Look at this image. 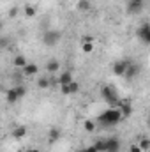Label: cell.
Returning a JSON list of instances; mask_svg holds the SVG:
<instances>
[{"instance_id": "31", "label": "cell", "mask_w": 150, "mask_h": 152, "mask_svg": "<svg viewBox=\"0 0 150 152\" xmlns=\"http://www.w3.org/2000/svg\"><path fill=\"white\" fill-rule=\"evenodd\" d=\"M2 30H4V21L0 20V34H2Z\"/></svg>"}, {"instance_id": "21", "label": "cell", "mask_w": 150, "mask_h": 152, "mask_svg": "<svg viewBox=\"0 0 150 152\" xmlns=\"http://www.w3.org/2000/svg\"><path fill=\"white\" fill-rule=\"evenodd\" d=\"M83 127H85L87 133H94V129H95V122L90 120V118H87V120L83 122Z\"/></svg>"}, {"instance_id": "34", "label": "cell", "mask_w": 150, "mask_h": 152, "mask_svg": "<svg viewBox=\"0 0 150 152\" xmlns=\"http://www.w3.org/2000/svg\"><path fill=\"white\" fill-rule=\"evenodd\" d=\"M0 122H2V120H0Z\"/></svg>"}, {"instance_id": "26", "label": "cell", "mask_w": 150, "mask_h": 152, "mask_svg": "<svg viewBox=\"0 0 150 152\" xmlns=\"http://www.w3.org/2000/svg\"><path fill=\"white\" fill-rule=\"evenodd\" d=\"M7 46H9V39L0 37V50H4V48H7Z\"/></svg>"}, {"instance_id": "13", "label": "cell", "mask_w": 150, "mask_h": 152, "mask_svg": "<svg viewBox=\"0 0 150 152\" xmlns=\"http://www.w3.org/2000/svg\"><path fill=\"white\" fill-rule=\"evenodd\" d=\"M5 101H7L9 104H14V103H18V101H20V97H18V94H16L14 87H12V88H9V90L5 92Z\"/></svg>"}, {"instance_id": "15", "label": "cell", "mask_w": 150, "mask_h": 152, "mask_svg": "<svg viewBox=\"0 0 150 152\" xmlns=\"http://www.w3.org/2000/svg\"><path fill=\"white\" fill-rule=\"evenodd\" d=\"M23 12H25L27 18H34V16L37 14V5H34V4H27V5L23 7Z\"/></svg>"}, {"instance_id": "12", "label": "cell", "mask_w": 150, "mask_h": 152, "mask_svg": "<svg viewBox=\"0 0 150 152\" xmlns=\"http://www.w3.org/2000/svg\"><path fill=\"white\" fill-rule=\"evenodd\" d=\"M58 69H60V62H58L57 58H51V60L46 62V71H48V73L53 75V73H57Z\"/></svg>"}, {"instance_id": "24", "label": "cell", "mask_w": 150, "mask_h": 152, "mask_svg": "<svg viewBox=\"0 0 150 152\" xmlns=\"http://www.w3.org/2000/svg\"><path fill=\"white\" fill-rule=\"evenodd\" d=\"M14 90H16V94H18V97H20V99L27 96V87H23V85H18V87H14Z\"/></svg>"}, {"instance_id": "18", "label": "cell", "mask_w": 150, "mask_h": 152, "mask_svg": "<svg viewBox=\"0 0 150 152\" xmlns=\"http://www.w3.org/2000/svg\"><path fill=\"white\" fill-rule=\"evenodd\" d=\"M50 85H51V81H50V78H48V76H37V88L46 90Z\"/></svg>"}, {"instance_id": "23", "label": "cell", "mask_w": 150, "mask_h": 152, "mask_svg": "<svg viewBox=\"0 0 150 152\" xmlns=\"http://www.w3.org/2000/svg\"><path fill=\"white\" fill-rule=\"evenodd\" d=\"M138 147L141 149V152H147L150 149V140H149V138H143V140L138 143Z\"/></svg>"}, {"instance_id": "2", "label": "cell", "mask_w": 150, "mask_h": 152, "mask_svg": "<svg viewBox=\"0 0 150 152\" xmlns=\"http://www.w3.org/2000/svg\"><path fill=\"white\" fill-rule=\"evenodd\" d=\"M101 96H103V99H104L108 104H117V103L120 101V97H118L117 90L113 88L111 85H106V87H103V88H101Z\"/></svg>"}, {"instance_id": "19", "label": "cell", "mask_w": 150, "mask_h": 152, "mask_svg": "<svg viewBox=\"0 0 150 152\" xmlns=\"http://www.w3.org/2000/svg\"><path fill=\"white\" fill-rule=\"evenodd\" d=\"M58 138H60V129H58V127H51L50 133H48V140H50V143H55Z\"/></svg>"}, {"instance_id": "17", "label": "cell", "mask_w": 150, "mask_h": 152, "mask_svg": "<svg viewBox=\"0 0 150 152\" xmlns=\"http://www.w3.org/2000/svg\"><path fill=\"white\" fill-rule=\"evenodd\" d=\"M74 78H73V73L71 71H66V73H62V75L58 76V83L60 85H67V83H71Z\"/></svg>"}, {"instance_id": "35", "label": "cell", "mask_w": 150, "mask_h": 152, "mask_svg": "<svg viewBox=\"0 0 150 152\" xmlns=\"http://www.w3.org/2000/svg\"><path fill=\"white\" fill-rule=\"evenodd\" d=\"M81 152H83V151H81Z\"/></svg>"}, {"instance_id": "29", "label": "cell", "mask_w": 150, "mask_h": 152, "mask_svg": "<svg viewBox=\"0 0 150 152\" xmlns=\"http://www.w3.org/2000/svg\"><path fill=\"white\" fill-rule=\"evenodd\" d=\"M16 14H18V11H16V9H11V12H9V16H11V18H14Z\"/></svg>"}, {"instance_id": "30", "label": "cell", "mask_w": 150, "mask_h": 152, "mask_svg": "<svg viewBox=\"0 0 150 152\" xmlns=\"http://www.w3.org/2000/svg\"><path fill=\"white\" fill-rule=\"evenodd\" d=\"M25 152H41L39 149H28V151H25Z\"/></svg>"}, {"instance_id": "14", "label": "cell", "mask_w": 150, "mask_h": 152, "mask_svg": "<svg viewBox=\"0 0 150 152\" xmlns=\"http://www.w3.org/2000/svg\"><path fill=\"white\" fill-rule=\"evenodd\" d=\"M12 136H14L16 140H23V138L27 136V127H25V126H16V127L12 129Z\"/></svg>"}, {"instance_id": "8", "label": "cell", "mask_w": 150, "mask_h": 152, "mask_svg": "<svg viewBox=\"0 0 150 152\" xmlns=\"http://www.w3.org/2000/svg\"><path fill=\"white\" fill-rule=\"evenodd\" d=\"M117 108H118V112L122 115V118H127L129 115L133 113V106H131L127 101H118V103H117Z\"/></svg>"}, {"instance_id": "32", "label": "cell", "mask_w": 150, "mask_h": 152, "mask_svg": "<svg viewBox=\"0 0 150 152\" xmlns=\"http://www.w3.org/2000/svg\"><path fill=\"white\" fill-rule=\"evenodd\" d=\"M129 2H136V4H140V2H143V0H129Z\"/></svg>"}, {"instance_id": "11", "label": "cell", "mask_w": 150, "mask_h": 152, "mask_svg": "<svg viewBox=\"0 0 150 152\" xmlns=\"http://www.w3.org/2000/svg\"><path fill=\"white\" fill-rule=\"evenodd\" d=\"M21 71H23V75H25V76H37V73H39V67H37V64L27 62V64H25V67H23Z\"/></svg>"}, {"instance_id": "33", "label": "cell", "mask_w": 150, "mask_h": 152, "mask_svg": "<svg viewBox=\"0 0 150 152\" xmlns=\"http://www.w3.org/2000/svg\"><path fill=\"white\" fill-rule=\"evenodd\" d=\"M20 152H23V151H20Z\"/></svg>"}, {"instance_id": "9", "label": "cell", "mask_w": 150, "mask_h": 152, "mask_svg": "<svg viewBox=\"0 0 150 152\" xmlns=\"http://www.w3.org/2000/svg\"><path fill=\"white\" fill-rule=\"evenodd\" d=\"M140 73H141V66L129 62V66H127V71H125V75H124V76H125L127 80H133V78H136Z\"/></svg>"}, {"instance_id": "25", "label": "cell", "mask_w": 150, "mask_h": 152, "mask_svg": "<svg viewBox=\"0 0 150 152\" xmlns=\"http://www.w3.org/2000/svg\"><path fill=\"white\" fill-rule=\"evenodd\" d=\"M95 149H97V152H104V140H97L95 143H92Z\"/></svg>"}, {"instance_id": "20", "label": "cell", "mask_w": 150, "mask_h": 152, "mask_svg": "<svg viewBox=\"0 0 150 152\" xmlns=\"http://www.w3.org/2000/svg\"><path fill=\"white\" fill-rule=\"evenodd\" d=\"M90 0H78V4H76V7H78V11H81V12H85V11H88L90 9Z\"/></svg>"}, {"instance_id": "16", "label": "cell", "mask_w": 150, "mask_h": 152, "mask_svg": "<svg viewBox=\"0 0 150 152\" xmlns=\"http://www.w3.org/2000/svg\"><path fill=\"white\" fill-rule=\"evenodd\" d=\"M12 64H14V67L23 69V67H25V64H27V57H25V55H16V57L12 58Z\"/></svg>"}, {"instance_id": "27", "label": "cell", "mask_w": 150, "mask_h": 152, "mask_svg": "<svg viewBox=\"0 0 150 152\" xmlns=\"http://www.w3.org/2000/svg\"><path fill=\"white\" fill-rule=\"evenodd\" d=\"M129 152H141V149H140L138 145H131V147H129Z\"/></svg>"}, {"instance_id": "4", "label": "cell", "mask_w": 150, "mask_h": 152, "mask_svg": "<svg viewBox=\"0 0 150 152\" xmlns=\"http://www.w3.org/2000/svg\"><path fill=\"white\" fill-rule=\"evenodd\" d=\"M136 37L140 39L143 44H149L150 42V25L147 23V21L140 25V28L136 30Z\"/></svg>"}, {"instance_id": "22", "label": "cell", "mask_w": 150, "mask_h": 152, "mask_svg": "<svg viewBox=\"0 0 150 152\" xmlns=\"http://www.w3.org/2000/svg\"><path fill=\"white\" fill-rule=\"evenodd\" d=\"M94 44H95V42L83 41V44H81V50H83V53H92V51H94Z\"/></svg>"}, {"instance_id": "28", "label": "cell", "mask_w": 150, "mask_h": 152, "mask_svg": "<svg viewBox=\"0 0 150 152\" xmlns=\"http://www.w3.org/2000/svg\"><path fill=\"white\" fill-rule=\"evenodd\" d=\"M83 152H97V149H95L94 145H90V147H87V149H85Z\"/></svg>"}, {"instance_id": "10", "label": "cell", "mask_w": 150, "mask_h": 152, "mask_svg": "<svg viewBox=\"0 0 150 152\" xmlns=\"http://www.w3.org/2000/svg\"><path fill=\"white\" fill-rule=\"evenodd\" d=\"M143 2H140V4H136V2H129L127 4V12L129 14H133V16H136V14H140L141 11H143Z\"/></svg>"}, {"instance_id": "7", "label": "cell", "mask_w": 150, "mask_h": 152, "mask_svg": "<svg viewBox=\"0 0 150 152\" xmlns=\"http://www.w3.org/2000/svg\"><path fill=\"white\" fill-rule=\"evenodd\" d=\"M79 90V83L78 81H71V83H67V85H60V92L64 94V96H73Z\"/></svg>"}, {"instance_id": "1", "label": "cell", "mask_w": 150, "mask_h": 152, "mask_svg": "<svg viewBox=\"0 0 150 152\" xmlns=\"http://www.w3.org/2000/svg\"><path fill=\"white\" fill-rule=\"evenodd\" d=\"M97 120L103 124V126H108V127H111V126H117V124H120L124 118H122V115L118 112V108H108V110H104V112H101V113L97 115Z\"/></svg>"}, {"instance_id": "3", "label": "cell", "mask_w": 150, "mask_h": 152, "mask_svg": "<svg viewBox=\"0 0 150 152\" xmlns=\"http://www.w3.org/2000/svg\"><path fill=\"white\" fill-rule=\"evenodd\" d=\"M60 39H62V34H60L58 30H46V32L42 34V42H44L46 46H50V48L57 46V44L60 42Z\"/></svg>"}, {"instance_id": "5", "label": "cell", "mask_w": 150, "mask_h": 152, "mask_svg": "<svg viewBox=\"0 0 150 152\" xmlns=\"http://www.w3.org/2000/svg\"><path fill=\"white\" fill-rule=\"evenodd\" d=\"M120 149H122V143L118 138L110 136L104 140V152H120Z\"/></svg>"}, {"instance_id": "6", "label": "cell", "mask_w": 150, "mask_h": 152, "mask_svg": "<svg viewBox=\"0 0 150 152\" xmlns=\"http://www.w3.org/2000/svg\"><path fill=\"white\" fill-rule=\"evenodd\" d=\"M127 66H129V60H125V58L113 62V67H111L113 75L115 76H124L125 75V71H127Z\"/></svg>"}]
</instances>
